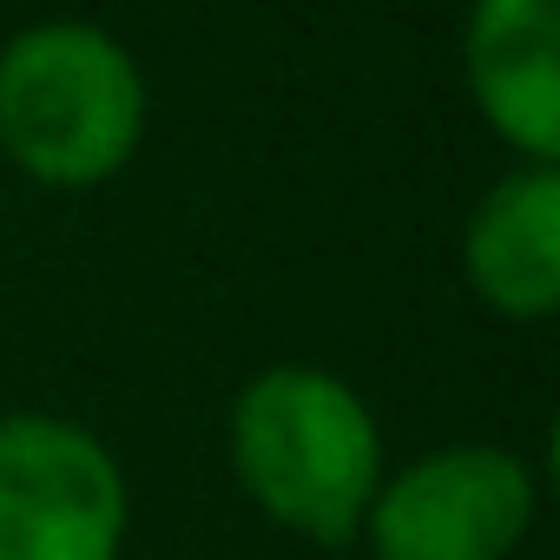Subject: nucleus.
Returning <instances> with one entry per match:
<instances>
[{
    "instance_id": "obj_2",
    "label": "nucleus",
    "mask_w": 560,
    "mask_h": 560,
    "mask_svg": "<svg viewBox=\"0 0 560 560\" xmlns=\"http://www.w3.org/2000/svg\"><path fill=\"white\" fill-rule=\"evenodd\" d=\"M139 60L93 21H40L0 47V152L34 185L93 191L139 152Z\"/></svg>"
},
{
    "instance_id": "obj_5",
    "label": "nucleus",
    "mask_w": 560,
    "mask_h": 560,
    "mask_svg": "<svg viewBox=\"0 0 560 560\" xmlns=\"http://www.w3.org/2000/svg\"><path fill=\"white\" fill-rule=\"evenodd\" d=\"M462 60L481 119L527 165H553L560 159V0H475Z\"/></svg>"
},
{
    "instance_id": "obj_4",
    "label": "nucleus",
    "mask_w": 560,
    "mask_h": 560,
    "mask_svg": "<svg viewBox=\"0 0 560 560\" xmlns=\"http://www.w3.org/2000/svg\"><path fill=\"white\" fill-rule=\"evenodd\" d=\"M363 527L376 560H508L534 527V475L508 448L455 442L383 481Z\"/></svg>"
},
{
    "instance_id": "obj_3",
    "label": "nucleus",
    "mask_w": 560,
    "mask_h": 560,
    "mask_svg": "<svg viewBox=\"0 0 560 560\" xmlns=\"http://www.w3.org/2000/svg\"><path fill=\"white\" fill-rule=\"evenodd\" d=\"M126 475L67 416L0 422V560H119Z\"/></svg>"
},
{
    "instance_id": "obj_1",
    "label": "nucleus",
    "mask_w": 560,
    "mask_h": 560,
    "mask_svg": "<svg viewBox=\"0 0 560 560\" xmlns=\"http://www.w3.org/2000/svg\"><path fill=\"white\" fill-rule=\"evenodd\" d=\"M231 468L277 527L343 547L383 488V429L343 376L277 363L231 409Z\"/></svg>"
},
{
    "instance_id": "obj_6",
    "label": "nucleus",
    "mask_w": 560,
    "mask_h": 560,
    "mask_svg": "<svg viewBox=\"0 0 560 560\" xmlns=\"http://www.w3.org/2000/svg\"><path fill=\"white\" fill-rule=\"evenodd\" d=\"M468 284L494 317L534 324L560 311V172L521 165L514 178L488 185L462 237Z\"/></svg>"
}]
</instances>
